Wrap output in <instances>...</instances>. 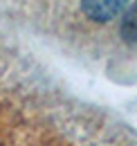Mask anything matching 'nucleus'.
Returning <instances> with one entry per match:
<instances>
[{
  "mask_svg": "<svg viewBox=\"0 0 137 146\" xmlns=\"http://www.w3.org/2000/svg\"><path fill=\"white\" fill-rule=\"evenodd\" d=\"M128 0H83V11L97 23L115 18L121 9L126 7Z\"/></svg>",
  "mask_w": 137,
  "mask_h": 146,
  "instance_id": "nucleus-1",
  "label": "nucleus"
},
{
  "mask_svg": "<svg viewBox=\"0 0 137 146\" xmlns=\"http://www.w3.org/2000/svg\"><path fill=\"white\" fill-rule=\"evenodd\" d=\"M121 36L126 43L137 45V0L128 7V11L121 18Z\"/></svg>",
  "mask_w": 137,
  "mask_h": 146,
  "instance_id": "nucleus-2",
  "label": "nucleus"
}]
</instances>
